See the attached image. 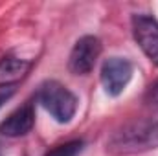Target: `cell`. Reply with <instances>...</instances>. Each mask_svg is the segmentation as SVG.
<instances>
[{"label": "cell", "instance_id": "6", "mask_svg": "<svg viewBox=\"0 0 158 156\" xmlns=\"http://www.w3.org/2000/svg\"><path fill=\"white\" fill-rule=\"evenodd\" d=\"M35 125V109L31 101H26L22 107L13 110L9 116L0 123V134L7 138L26 136Z\"/></svg>", "mask_w": 158, "mask_h": 156}, {"label": "cell", "instance_id": "11", "mask_svg": "<svg viewBox=\"0 0 158 156\" xmlns=\"http://www.w3.org/2000/svg\"><path fill=\"white\" fill-rule=\"evenodd\" d=\"M0 156H2V154H0Z\"/></svg>", "mask_w": 158, "mask_h": 156}, {"label": "cell", "instance_id": "2", "mask_svg": "<svg viewBox=\"0 0 158 156\" xmlns=\"http://www.w3.org/2000/svg\"><path fill=\"white\" fill-rule=\"evenodd\" d=\"M39 103L57 123H68L77 112V97L59 81H44L37 92Z\"/></svg>", "mask_w": 158, "mask_h": 156}, {"label": "cell", "instance_id": "3", "mask_svg": "<svg viewBox=\"0 0 158 156\" xmlns=\"http://www.w3.org/2000/svg\"><path fill=\"white\" fill-rule=\"evenodd\" d=\"M132 74H134V66L129 59L112 55L105 59V63L101 64V84L109 96L118 97L131 83Z\"/></svg>", "mask_w": 158, "mask_h": 156}, {"label": "cell", "instance_id": "4", "mask_svg": "<svg viewBox=\"0 0 158 156\" xmlns=\"http://www.w3.org/2000/svg\"><path fill=\"white\" fill-rule=\"evenodd\" d=\"M101 55V40L94 35H83L76 40L70 57H68V68L76 76H86L92 72L96 61Z\"/></svg>", "mask_w": 158, "mask_h": 156}, {"label": "cell", "instance_id": "10", "mask_svg": "<svg viewBox=\"0 0 158 156\" xmlns=\"http://www.w3.org/2000/svg\"><path fill=\"white\" fill-rule=\"evenodd\" d=\"M13 96V88H6V90H0V107Z\"/></svg>", "mask_w": 158, "mask_h": 156}, {"label": "cell", "instance_id": "5", "mask_svg": "<svg viewBox=\"0 0 158 156\" xmlns=\"http://www.w3.org/2000/svg\"><path fill=\"white\" fill-rule=\"evenodd\" d=\"M132 35L142 51L158 64V20L151 15H134L132 17Z\"/></svg>", "mask_w": 158, "mask_h": 156}, {"label": "cell", "instance_id": "1", "mask_svg": "<svg viewBox=\"0 0 158 156\" xmlns=\"http://www.w3.org/2000/svg\"><path fill=\"white\" fill-rule=\"evenodd\" d=\"M153 149H158V112L121 125L107 142V151L116 156L138 154Z\"/></svg>", "mask_w": 158, "mask_h": 156}, {"label": "cell", "instance_id": "8", "mask_svg": "<svg viewBox=\"0 0 158 156\" xmlns=\"http://www.w3.org/2000/svg\"><path fill=\"white\" fill-rule=\"evenodd\" d=\"M83 149H85L83 140H72V142H66L63 145H57L55 149H52L44 156H79Z\"/></svg>", "mask_w": 158, "mask_h": 156}, {"label": "cell", "instance_id": "7", "mask_svg": "<svg viewBox=\"0 0 158 156\" xmlns=\"http://www.w3.org/2000/svg\"><path fill=\"white\" fill-rule=\"evenodd\" d=\"M31 68V61L7 55L0 61V86L9 88L11 84L19 83Z\"/></svg>", "mask_w": 158, "mask_h": 156}, {"label": "cell", "instance_id": "9", "mask_svg": "<svg viewBox=\"0 0 158 156\" xmlns=\"http://www.w3.org/2000/svg\"><path fill=\"white\" fill-rule=\"evenodd\" d=\"M145 99H147V103H151V105H158V81L147 90Z\"/></svg>", "mask_w": 158, "mask_h": 156}]
</instances>
